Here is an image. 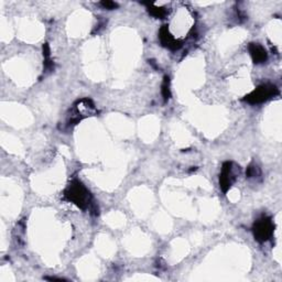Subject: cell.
I'll use <instances>...</instances> for the list:
<instances>
[{
  "mask_svg": "<svg viewBox=\"0 0 282 282\" xmlns=\"http://www.w3.org/2000/svg\"><path fill=\"white\" fill-rule=\"evenodd\" d=\"M64 198L75 204L81 209H86L92 205V195L86 186L78 179L70 181L64 191Z\"/></svg>",
  "mask_w": 282,
  "mask_h": 282,
  "instance_id": "1",
  "label": "cell"
},
{
  "mask_svg": "<svg viewBox=\"0 0 282 282\" xmlns=\"http://www.w3.org/2000/svg\"><path fill=\"white\" fill-rule=\"evenodd\" d=\"M279 92H278L277 86L273 84H270V83H266V84L258 86L250 94L246 95L244 101L251 105L261 104L263 102H267L268 99H270L271 97L275 96Z\"/></svg>",
  "mask_w": 282,
  "mask_h": 282,
  "instance_id": "2",
  "label": "cell"
},
{
  "mask_svg": "<svg viewBox=\"0 0 282 282\" xmlns=\"http://www.w3.org/2000/svg\"><path fill=\"white\" fill-rule=\"evenodd\" d=\"M95 113V105L88 98L81 99L75 104L74 108L70 110L69 118L67 120L68 126H75L76 123L81 121L85 117Z\"/></svg>",
  "mask_w": 282,
  "mask_h": 282,
  "instance_id": "3",
  "label": "cell"
},
{
  "mask_svg": "<svg viewBox=\"0 0 282 282\" xmlns=\"http://www.w3.org/2000/svg\"><path fill=\"white\" fill-rule=\"evenodd\" d=\"M274 231V225L272 220L268 216H262L259 220L255 222L252 226V233H254L255 239L259 243H264L271 238Z\"/></svg>",
  "mask_w": 282,
  "mask_h": 282,
  "instance_id": "4",
  "label": "cell"
},
{
  "mask_svg": "<svg viewBox=\"0 0 282 282\" xmlns=\"http://www.w3.org/2000/svg\"><path fill=\"white\" fill-rule=\"evenodd\" d=\"M237 172H239V167L235 166L234 162H225L222 167V172L220 174V185L222 191L226 193L231 189L234 182L237 179Z\"/></svg>",
  "mask_w": 282,
  "mask_h": 282,
  "instance_id": "5",
  "label": "cell"
},
{
  "mask_svg": "<svg viewBox=\"0 0 282 282\" xmlns=\"http://www.w3.org/2000/svg\"><path fill=\"white\" fill-rule=\"evenodd\" d=\"M159 38H160V41L163 46L170 49V50H179L182 43L180 41H178L176 39L173 38V35L169 32L168 26H163L160 29V32H159Z\"/></svg>",
  "mask_w": 282,
  "mask_h": 282,
  "instance_id": "6",
  "label": "cell"
},
{
  "mask_svg": "<svg viewBox=\"0 0 282 282\" xmlns=\"http://www.w3.org/2000/svg\"><path fill=\"white\" fill-rule=\"evenodd\" d=\"M249 52H250V55L252 57V61H254V63L260 64V63H264L267 61L268 53L266 50H264L263 46H261L260 44L251 43L249 45Z\"/></svg>",
  "mask_w": 282,
  "mask_h": 282,
  "instance_id": "7",
  "label": "cell"
},
{
  "mask_svg": "<svg viewBox=\"0 0 282 282\" xmlns=\"http://www.w3.org/2000/svg\"><path fill=\"white\" fill-rule=\"evenodd\" d=\"M146 5H148V6H149V7H148L149 14H150L151 16L156 17V18H160V19H163V18L166 17L167 14H168L167 9L160 8V7H156V6H154L152 4H149V3H147Z\"/></svg>",
  "mask_w": 282,
  "mask_h": 282,
  "instance_id": "8",
  "label": "cell"
},
{
  "mask_svg": "<svg viewBox=\"0 0 282 282\" xmlns=\"http://www.w3.org/2000/svg\"><path fill=\"white\" fill-rule=\"evenodd\" d=\"M161 92H162L164 102H168L170 97H171V92H170V79L168 78V76H164Z\"/></svg>",
  "mask_w": 282,
  "mask_h": 282,
  "instance_id": "9",
  "label": "cell"
},
{
  "mask_svg": "<svg viewBox=\"0 0 282 282\" xmlns=\"http://www.w3.org/2000/svg\"><path fill=\"white\" fill-rule=\"evenodd\" d=\"M246 175L248 179H256L258 176L261 175V171L259 167L256 166V164H250V166L247 168Z\"/></svg>",
  "mask_w": 282,
  "mask_h": 282,
  "instance_id": "10",
  "label": "cell"
},
{
  "mask_svg": "<svg viewBox=\"0 0 282 282\" xmlns=\"http://www.w3.org/2000/svg\"><path fill=\"white\" fill-rule=\"evenodd\" d=\"M101 5L103 6L104 8L108 9V10H113V9L118 7V5H117V4L114 3V2H103V3H101Z\"/></svg>",
  "mask_w": 282,
  "mask_h": 282,
  "instance_id": "11",
  "label": "cell"
}]
</instances>
